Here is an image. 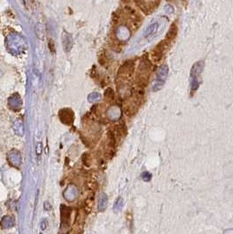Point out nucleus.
Wrapping results in <instances>:
<instances>
[{"label": "nucleus", "instance_id": "6", "mask_svg": "<svg viewBox=\"0 0 233 234\" xmlns=\"http://www.w3.org/2000/svg\"><path fill=\"white\" fill-rule=\"evenodd\" d=\"M134 72V62L132 60H127L123 64V66L119 68L117 78L124 83V80L130 79Z\"/></svg>", "mask_w": 233, "mask_h": 234}, {"label": "nucleus", "instance_id": "25", "mask_svg": "<svg viewBox=\"0 0 233 234\" xmlns=\"http://www.w3.org/2000/svg\"><path fill=\"white\" fill-rule=\"evenodd\" d=\"M141 177H142V179H143L145 181H149L152 179V175H151V173H149V172H144V173H142Z\"/></svg>", "mask_w": 233, "mask_h": 234}, {"label": "nucleus", "instance_id": "7", "mask_svg": "<svg viewBox=\"0 0 233 234\" xmlns=\"http://www.w3.org/2000/svg\"><path fill=\"white\" fill-rule=\"evenodd\" d=\"M169 47L164 42V40H162L157 46H155V48L152 49V54H151V57L152 60L156 63V62H160L163 56L166 54V51L168 50Z\"/></svg>", "mask_w": 233, "mask_h": 234}, {"label": "nucleus", "instance_id": "29", "mask_svg": "<svg viewBox=\"0 0 233 234\" xmlns=\"http://www.w3.org/2000/svg\"><path fill=\"white\" fill-rule=\"evenodd\" d=\"M48 46H49V48H50V50H51L52 52H54L55 48H54V42H53L52 40H50V42L48 43Z\"/></svg>", "mask_w": 233, "mask_h": 234}, {"label": "nucleus", "instance_id": "4", "mask_svg": "<svg viewBox=\"0 0 233 234\" xmlns=\"http://www.w3.org/2000/svg\"><path fill=\"white\" fill-rule=\"evenodd\" d=\"M60 234H68L69 232V218H70V208L64 204L60 205Z\"/></svg>", "mask_w": 233, "mask_h": 234}, {"label": "nucleus", "instance_id": "8", "mask_svg": "<svg viewBox=\"0 0 233 234\" xmlns=\"http://www.w3.org/2000/svg\"><path fill=\"white\" fill-rule=\"evenodd\" d=\"M7 161L8 162L17 168H19L21 165V153L17 149H12L7 153Z\"/></svg>", "mask_w": 233, "mask_h": 234}, {"label": "nucleus", "instance_id": "15", "mask_svg": "<svg viewBox=\"0 0 233 234\" xmlns=\"http://www.w3.org/2000/svg\"><path fill=\"white\" fill-rule=\"evenodd\" d=\"M160 27V23L158 21L156 22H152V24H150L147 28L145 31L144 32V39H146V40H150L151 37L154 36V34L157 32V31L159 29Z\"/></svg>", "mask_w": 233, "mask_h": 234}, {"label": "nucleus", "instance_id": "2", "mask_svg": "<svg viewBox=\"0 0 233 234\" xmlns=\"http://www.w3.org/2000/svg\"><path fill=\"white\" fill-rule=\"evenodd\" d=\"M5 47L8 51L14 55H21L27 48L25 39L19 33H10L7 35L5 39Z\"/></svg>", "mask_w": 233, "mask_h": 234}, {"label": "nucleus", "instance_id": "1", "mask_svg": "<svg viewBox=\"0 0 233 234\" xmlns=\"http://www.w3.org/2000/svg\"><path fill=\"white\" fill-rule=\"evenodd\" d=\"M152 64L151 63L148 56L146 55H144L140 62L138 73H137V78H136L137 85L140 88H145L147 86L152 69Z\"/></svg>", "mask_w": 233, "mask_h": 234}, {"label": "nucleus", "instance_id": "17", "mask_svg": "<svg viewBox=\"0 0 233 234\" xmlns=\"http://www.w3.org/2000/svg\"><path fill=\"white\" fill-rule=\"evenodd\" d=\"M106 115L110 120H117L121 117V111L117 106H111L107 110Z\"/></svg>", "mask_w": 233, "mask_h": 234}, {"label": "nucleus", "instance_id": "24", "mask_svg": "<svg viewBox=\"0 0 233 234\" xmlns=\"http://www.w3.org/2000/svg\"><path fill=\"white\" fill-rule=\"evenodd\" d=\"M41 153H42V144H41V142H38L37 146H36V155H37V158L39 161H40V157L41 155Z\"/></svg>", "mask_w": 233, "mask_h": 234}, {"label": "nucleus", "instance_id": "12", "mask_svg": "<svg viewBox=\"0 0 233 234\" xmlns=\"http://www.w3.org/2000/svg\"><path fill=\"white\" fill-rule=\"evenodd\" d=\"M7 104L9 108L12 111H19L22 106V99L19 94L15 93L8 98Z\"/></svg>", "mask_w": 233, "mask_h": 234}, {"label": "nucleus", "instance_id": "22", "mask_svg": "<svg viewBox=\"0 0 233 234\" xmlns=\"http://www.w3.org/2000/svg\"><path fill=\"white\" fill-rule=\"evenodd\" d=\"M35 31H36V34H37V36H38L40 39H43L45 32H44V27H43L41 24H37L36 28H35Z\"/></svg>", "mask_w": 233, "mask_h": 234}, {"label": "nucleus", "instance_id": "16", "mask_svg": "<svg viewBox=\"0 0 233 234\" xmlns=\"http://www.w3.org/2000/svg\"><path fill=\"white\" fill-rule=\"evenodd\" d=\"M61 41H62V46H63V48L66 52H68L70 51V49L72 48V46H73V39L71 37V35L66 32H64L62 33V36H61Z\"/></svg>", "mask_w": 233, "mask_h": 234}, {"label": "nucleus", "instance_id": "14", "mask_svg": "<svg viewBox=\"0 0 233 234\" xmlns=\"http://www.w3.org/2000/svg\"><path fill=\"white\" fill-rule=\"evenodd\" d=\"M115 34H116V38L119 41L124 42V41L129 40L130 36H131V31L126 26L122 25L116 28V31H115Z\"/></svg>", "mask_w": 233, "mask_h": 234}, {"label": "nucleus", "instance_id": "18", "mask_svg": "<svg viewBox=\"0 0 233 234\" xmlns=\"http://www.w3.org/2000/svg\"><path fill=\"white\" fill-rule=\"evenodd\" d=\"M12 129L15 132L16 135L18 136H23L25 133V127H24V124L23 121L20 119H17L13 122L12 124Z\"/></svg>", "mask_w": 233, "mask_h": 234}, {"label": "nucleus", "instance_id": "9", "mask_svg": "<svg viewBox=\"0 0 233 234\" xmlns=\"http://www.w3.org/2000/svg\"><path fill=\"white\" fill-rule=\"evenodd\" d=\"M63 197L68 202H74L78 197V189L74 184H69L63 191Z\"/></svg>", "mask_w": 233, "mask_h": 234}, {"label": "nucleus", "instance_id": "3", "mask_svg": "<svg viewBox=\"0 0 233 234\" xmlns=\"http://www.w3.org/2000/svg\"><path fill=\"white\" fill-rule=\"evenodd\" d=\"M204 63L203 60H199L197 62H196L192 68H191V71H190V92L191 95L193 96L194 93L196 92V90L199 88L200 85V76L202 74V71L204 69Z\"/></svg>", "mask_w": 233, "mask_h": 234}, {"label": "nucleus", "instance_id": "26", "mask_svg": "<svg viewBox=\"0 0 233 234\" xmlns=\"http://www.w3.org/2000/svg\"><path fill=\"white\" fill-rule=\"evenodd\" d=\"M113 95H114L113 90H112L111 88L107 89L106 91H105V94H104L105 97H107V98H112V97H113Z\"/></svg>", "mask_w": 233, "mask_h": 234}, {"label": "nucleus", "instance_id": "23", "mask_svg": "<svg viewBox=\"0 0 233 234\" xmlns=\"http://www.w3.org/2000/svg\"><path fill=\"white\" fill-rule=\"evenodd\" d=\"M123 204H124V200L122 197H118L115 202V204H114V210L115 211H119L122 207H123Z\"/></svg>", "mask_w": 233, "mask_h": 234}, {"label": "nucleus", "instance_id": "10", "mask_svg": "<svg viewBox=\"0 0 233 234\" xmlns=\"http://www.w3.org/2000/svg\"><path fill=\"white\" fill-rule=\"evenodd\" d=\"M137 4L140 5V9L146 13V15L152 13L155 9H157L158 5L160 4V2H156V1H140L136 2Z\"/></svg>", "mask_w": 233, "mask_h": 234}, {"label": "nucleus", "instance_id": "19", "mask_svg": "<svg viewBox=\"0 0 233 234\" xmlns=\"http://www.w3.org/2000/svg\"><path fill=\"white\" fill-rule=\"evenodd\" d=\"M14 218L11 216H4L0 221V225L4 229H10L14 226Z\"/></svg>", "mask_w": 233, "mask_h": 234}, {"label": "nucleus", "instance_id": "11", "mask_svg": "<svg viewBox=\"0 0 233 234\" xmlns=\"http://www.w3.org/2000/svg\"><path fill=\"white\" fill-rule=\"evenodd\" d=\"M59 117L63 124L70 125L74 122V112L72 110H70L68 108H65V109H62L60 111Z\"/></svg>", "mask_w": 233, "mask_h": 234}, {"label": "nucleus", "instance_id": "27", "mask_svg": "<svg viewBox=\"0 0 233 234\" xmlns=\"http://www.w3.org/2000/svg\"><path fill=\"white\" fill-rule=\"evenodd\" d=\"M47 226H48V221H47V219H43V220L41 221V223H40V229H41L42 231H44V230L47 229Z\"/></svg>", "mask_w": 233, "mask_h": 234}, {"label": "nucleus", "instance_id": "13", "mask_svg": "<svg viewBox=\"0 0 233 234\" xmlns=\"http://www.w3.org/2000/svg\"><path fill=\"white\" fill-rule=\"evenodd\" d=\"M178 34V26L176 24V22H173L170 26V28L168 30V33L166 34V37L165 39L163 40L164 42L168 46L170 47V44L173 43L175 41V40L176 39V36Z\"/></svg>", "mask_w": 233, "mask_h": 234}, {"label": "nucleus", "instance_id": "5", "mask_svg": "<svg viewBox=\"0 0 233 234\" xmlns=\"http://www.w3.org/2000/svg\"><path fill=\"white\" fill-rule=\"evenodd\" d=\"M168 75V67L167 65H161L157 71V75H156V79H155V83L152 85V91H159L160 89L163 87L166 80H167V76Z\"/></svg>", "mask_w": 233, "mask_h": 234}, {"label": "nucleus", "instance_id": "30", "mask_svg": "<svg viewBox=\"0 0 233 234\" xmlns=\"http://www.w3.org/2000/svg\"><path fill=\"white\" fill-rule=\"evenodd\" d=\"M3 75H4V72H3L2 68H0V77H2V76H3Z\"/></svg>", "mask_w": 233, "mask_h": 234}, {"label": "nucleus", "instance_id": "20", "mask_svg": "<svg viewBox=\"0 0 233 234\" xmlns=\"http://www.w3.org/2000/svg\"><path fill=\"white\" fill-rule=\"evenodd\" d=\"M108 204V197L107 195L103 193L100 195L99 197V200H98V210L99 211H104V210L106 209Z\"/></svg>", "mask_w": 233, "mask_h": 234}, {"label": "nucleus", "instance_id": "28", "mask_svg": "<svg viewBox=\"0 0 233 234\" xmlns=\"http://www.w3.org/2000/svg\"><path fill=\"white\" fill-rule=\"evenodd\" d=\"M51 209H52L51 204H50L48 201H46V202L44 203V210L48 211V210H51Z\"/></svg>", "mask_w": 233, "mask_h": 234}, {"label": "nucleus", "instance_id": "31", "mask_svg": "<svg viewBox=\"0 0 233 234\" xmlns=\"http://www.w3.org/2000/svg\"><path fill=\"white\" fill-rule=\"evenodd\" d=\"M40 234H42V233H40Z\"/></svg>", "mask_w": 233, "mask_h": 234}, {"label": "nucleus", "instance_id": "21", "mask_svg": "<svg viewBox=\"0 0 233 234\" xmlns=\"http://www.w3.org/2000/svg\"><path fill=\"white\" fill-rule=\"evenodd\" d=\"M101 94L98 92H92L88 96V101L89 103H96L101 100Z\"/></svg>", "mask_w": 233, "mask_h": 234}]
</instances>
